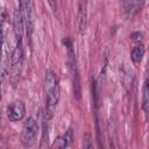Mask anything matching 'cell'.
Wrapping results in <instances>:
<instances>
[{"instance_id": "52a82bcc", "label": "cell", "mask_w": 149, "mask_h": 149, "mask_svg": "<svg viewBox=\"0 0 149 149\" xmlns=\"http://www.w3.org/2000/svg\"><path fill=\"white\" fill-rule=\"evenodd\" d=\"M22 30H23V16H22L20 8H17L14 12V34L17 41H21Z\"/></svg>"}, {"instance_id": "8992f818", "label": "cell", "mask_w": 149, "mask_h": 149, "mask_svg": "<svg viewBox=\"0 0 149 149\" xmlns=\"http://www.w3.org/2000/svg\"><path fill=\"white\" fill-rule=\"evenodd\" d=\"M87 27V1H78V30L83 35Z\"/></svg>"}, {"instance_id": "30bf717a", "label": "cell", "mask_w": 149, "mask_h": 149, "mask_svg": "<svg viewBox=\"0 0 149 149\" xmlns=\"http://www.w3.org/2000/svg\"><path fill=\"white\" fill-rule=\"evenodd\" d=\"M142 108L146 113L149 111V88H148V81L144 83L143 86V95H142Z\"/></svg>"}, {"instance_id": "3957f363", "label": "cell", "mask_w": 149, "mask_h": 149, "mask_svg": "<svg viewBox=\"0 0 149 149\" xmlns=\"http://www.w3.org/2000/svg\"><path fill=\"white\" fill-rule=\"evenodd\" d=\"M37 133H38V126L36 121L33 118H28L23 123L22 133H21V141L23 146L31 147L37 140Z\"/></svg>"}, {"instance_id": "5b68a950", "label": "cell", "mask_w": 149, "mask_h": 149, "mask_svg": "<svg viewBox=\"0 0 149 149\" xmlns=\"http://www.w3.org/2000/svg\"><path fill=\"white\" fill-rule=\"evenodd\" d=\"M24 114H26V106H24V102L21 100L13 101L7 108L8 119L13 122L22 120L24 118Z\"/></svg>"}, {"instance_id": "277c9868", "label": "cell", "mask_w": 149, "mask_h": 149, "mask_svg": "<svg viewBox=\"0 0 149 149\" xmlns=\"http://www.w3.org/2000/svg\"><path fill=\"white\" fill-rule=\"evenodd\" d=\"M69 69H70L71 79H72L73 94L77 99H79L80 98V79H79V72L76 63V57L71 49V45H69Z\"/></svg>"}, {"instance_id": "4fadbf2b", "label": "cell", "mask_w": 149, "mask_h": 149, "mask_svg": "<svg viewBox=\"0 0 149 149\" xmlns=\"http://www.w3.org/2000/svg\"><path fill=\"white\" fill-rule=\"evenodd\" d=\"M0 100H1V83H0Z\"/></svg>"}, {"instance_id": "8fae6325", "label": "cell", "mask_w": 149, "mask_h": 149, "mask_svg": "<svg viewBox=\"0 0 149 149\" xmlns=\"http://www.w3.org/2000/svg\"><path fill=\"white\" fill-rule=\"evenodd\" d=\"M2 27H3V15L0 13V54H1V45H2Z\"/></svg>"}, {"instance_id": "6da1fadb", "label": "cell", "mask_w": 149, "mask_h": 149, "mask_svg": "<svg viewBox=\"0 0 149 149\" xmlns=\"http://www.w3.org/2000/svg\"><path fill=\"white\" fill-rule=\"evenodd\" d=\"M44 88H45V94H47V113L51 115L59 98L58 78L52 70H48L45 72Z\"/></svg>"}, {"instance_id": "9c48e42d", "label": "cell", "mask_w": 149, "mask_h": 149, "mask_svg": "<svg viewBox=\"0 0 149 149\" xmlns=\"http://www.w3.org/2000/svg\"><path fill=\"white\" fill-rule=\"evenodd\" d=\"M144 51H146L144 45L142 43H137L132 50V59H133V62L134 63H140L142 61L143 56H144Z\"/></svg>"}, {"instance_id": "7a4b0ae2", "label": "cell", "mask_w": 149, "mask_h": 149, "mask_svg": "<svg viewBox=\"0 0 149 149\" xmlns=\"http://www.w3.org/2000/svg\"><path fill=\"white\" fill-rule=\"evenodd\" d=\"M10 59V77L14 84L17 83L20 79V73H21V68H22V62H23V52H22V47L21 42L16 44V47L13 49L9 56Z\"/></svg>"}, {"instance_id": "5bb4252c", "label": "cell", "mask_w": 149, "mask_h": 149, "mask_svg": "<svg viewBox=\"0 0 149 149\" xmlns=\"http://www.w3.org/2000/svg\"><path fill=\"white\" fill-rule=\"evenodd\" d=\"M0 76H1V77H2V74H1V68H0Z\"/></svg>"}, {"instance_id": "ba28073f", "label": "cell", "mask_w": 149, "mask_h": 149, "mask_svg": "<svg viewBox=\"0 0 149 149\" xmlns=\"http://www.w3.org/2000/svg\"><path fill=\"white\" fill-rule=\"evenodd\" d=\"M71 141H72V130L70 129L63 136L55 140V142L52 143V148H66L70 146Z\"/></svg>"}, {"instance_id": "7c38bea8", "label": "cell", "mask_w": 149, "mask_h": 149, "mask_svg": "<svg viewBox=\"0 0 149 149\" xmlns=\"http://www.w3.org/2000/svg\"><path fill=\"white\" fill-rule=\"evenodd\" d=\"M48 3L50 6V8L52 9V12H56L57 10V1L56 0H48Z\"/></svg>"}]
</instances>
